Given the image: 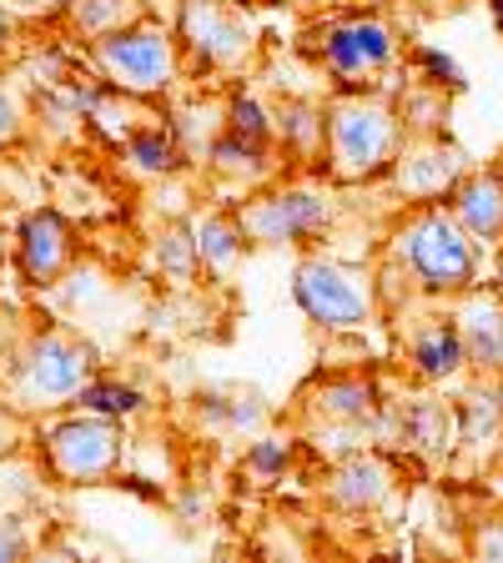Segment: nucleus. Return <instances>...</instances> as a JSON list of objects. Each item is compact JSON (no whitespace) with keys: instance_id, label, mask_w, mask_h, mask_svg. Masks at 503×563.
I'll return each mask as SVG.
<instances>
[{"instance_id":"aec40b11","label":"nucleus","mask_w":503,"mask_h":563,"mask_svg":"<svg viewBox=\"0 0 503 563\" xmlns=\"http://www.w3.org/2000/svg\"><path fill=\"white\" fill-rule=\"evenodd\" d=\"M121 162L141 176H176L192 156H187V146H182V136H176L172 117L162 111V117H146L127 141H121Z\"/></svg>"},{"instance_id":"7c9ffc66","label":"nucleus","mask_w":503,"mask_h":563,"mask_svg":"<svg viewBox=\"0 0 503 563\" xmlns=\"http://www.w3.org/2000/svg\"><path fill=\"white\" fill-rule=\"evenodd\" d=\"M31 553V539H25V528L15 518H0V563H15Z\"/></svg>"},{"instance_id":"473e14b6","label":"nucleus","mask_w":503,"mask_h":563,"mask_svg":"<svg viewBox=\"0 0 503 563\" xmlns=\"http://www.w3.org/2000/svg\"><path fill=\"white\" fill-rule=\"evenodd\" d=\"M111 483H117L121 493H131V498H146V504H162V483L141 478V473H127V468H121V473H117V478H111Z\"/></svg>"},{"instance_id":"f03ea898","label":"nucleus","mask_w":503,"mask_h":563,"mask_svg":"<svg viewBox=\"0 0 503 563\" xmlns=\"http://www.w3.org/2000/svg\"><path fill=\"white\" fill-rule=\"evenodd\" d=\"M479 257L483 246L453 222V211L444 201L408 207L387 227V262L428 302H453L469 287H479Z\"/></svg>"},{"instance_id":"2f4dec72","label":"nucleus","mask_w":503,"mask_h":563,"mask_svg":"<svg viewBox=\"0 0 503 563\" xmlns=\"http://www.w3.org/2000/svg\"><path fill=\"white\" fill-rule=\"evenodd\" d=\"M21 21H61V5L66 0H6Z\"/></svg>"},{"instance_id":"39448f33","label":"nucleus","mask_w":503,"mask_h":563,"mask_svg":"<svg viewBox=\"0 0 503 563\" xmlns=\"http://www.w3.org/2000/svg\"><path fill=\"white\" fill-rule=\"evenodd\" d=\"M35 457H41L46 478L61 483V488L111 483L127 463V422L70 408L35 428Z\"/></svg>"},{"instance_id":"6e6552de","label":"nucleus","mask_w":503,"mask_h":563,"mask_svg":"<svg viewBox=\"0 0 503 563\" xmlns=\"http://www.w3.org/2000/svg\"><path fill=\"white\" fill-rule=\"evenodd\" d=\"M172 31L197 76H242L262 51L258 25L237 0H176Z\"/></svg>"},{"instance_id":"e433bc0d","label":"nucleus","mask_w":503,"mask_h":563,"mask_svg":"<svg viewBox=\"0 0 503 563\" xmlns=\"http://www.w3.org/2000/svg\"><path fill=\"white\" fill-rule=\"evenodd\" d=\"M493 292L503 297V246H499V262H493Z\"/></svg>"},{"instance_id":"ea45409f","label":"nucleus","mask_w":503,"mask_h":563,"mask_svg":"<svg viewBox=\"0 0 503 563\" xmlns=\"http://www.w3.org/2000/svg\"><path fill=\"white\" fill-rule=\"evenodd\" d=\"M493 383H499V398H503V377H493Z\"/></svg>"},{"instance_id":"9b49d317","label":"nucleus","mask_w":503,"mask_h":563,"mask_svg":"<svg viewBox=\"0 0 503 563\" xmlns=\"http://www.w3.org/2000/svg\"><path fill=\"white\" fill-rule=\"evenodd\" d=\"M463 172L469 166H463V152L453 141H444L438 131H423V136H408V146L398 152V162H393V172L383 181L408 207H428V201H448V191L458 187Z\"/></svg>"},{"instance_id":"6ab92c4d","label":"nucleus","mask_w":503,"mask_h":563,"mask_svg":"<svg viewBox=\"0 0 503 563\" xmlns=\"http://www.w3.org/2000/svg\"><path fill=\"white\" fill-rule=\"evenodd\" d=\"M192 232H197L201 246V267H207L211 282H232L237 267L247 262V232L237 222V207H211L201 217H192Z\"/></svg>"},{"instance_id":"423d86ee","label":"nucleus","mask_w":503,"mask_h":563,"mask_svg":"<svg viewBox=\"0 0 503 563\" xmlns=\"http://www.w3.org/2000/svg\"><path fill=\"white\" fill-rule=\"evenodd\" d=\"M293 302H297V312H303L317 332H328V338H358V332H368L373 317L383 312L373 272H358L338 257H322V252H303V257H297Z\"/></svg>"},{"instance_id":"bb28decb","label":"nucleus","mask_w":503,"mask_h":563,"mask_svg":"<svg viewBox=\"0 0 503 563\" xmlns=\"http://www.w3.org/2000/svg\"><path fill=\"white\" fill-rule=\"evenodd\" d=\"M227 131L242 141H262V146H277V111L262 106L258 91H247V86H232L227 91ZM282 152V146H277Z\"/></svg>"},{"instance_id":"f704fd0d","label":"nucleus","mask_w":503,"mask_h":563,"mask_svg":"<svg viewBox=\"0 0 503 563\" xmlns=\"http://www.w3.org/2000/svg\"><path fill=\"white\" fill-rule=\"evenodd\" d=\"M15 41H21V15H15L11 5L0 0V60L15 51Z\"/></svg>"},{"instance_id":"0eeeda50","label":"nucleus","mask_w":503,"mask_h":563,"mask_svg":"<svg viewBox=\"0 0 503 563\" xmlns=\"http://www.w3.org/2000/svg\"><path fill=\"white\" fill-rule=\"evenodd\" d=\"M338 217L342 207L317 181H267L237 201V222L252 246H303L307 252L338 227Z\"/></svg>"},{"instance_id":"72a5a7b5","label":"nucleus","mask_w":503,"mask_h":563,"mask_svg":"<svg viewBox=\"0 0 503 563\" xmlns=\"http://www.w3.org/2000/svg\"><path fill=\"white\" fill-rule=\"evenodd\" d=\"M15 443H21V412H15L11 402H0V457L11 453Z\"/></svg>"},{"instance_id":"2eb2a0df","label":"nucleus","mask_w":503,"mask_h":563,"mask_svg":"<svg viewBox=\"0 0 503 563\" xmlns=\"http://www.w3.org/2000/svg\"><path fill=\"white\" fill-rule=\"evenodd\" d=\"M444 207L453 211V222L463 227L483 252H499L503 246V172L499 166H473V172H463Z\"/></svg>"},{"instance_id":"7ed1b4c3","label":"nucleus","mask_w":503,"mask_h":563,"mask_svg":"<svg viewBox=\"0 0 503 563\" xmlns=\"http://www.w3.org/2000/svg\"><path fill=\"white\" fill-rule=\"evenodd\" d=\"M101 373V352L70 328H35L11 363V408L15 412H61L81 398V387Z\"/></svg>"},{"instance_id":"5701e85b","label":"nucleus","mask_w":503,"mask_h":563,"mask_svg":"<svg viewBox=\"0 0 503 563\" xmlns=\"http://www.w3.org/2000/svg\"><path fill=\"white\" fill-rule=\"evenodd\" d=\"M152 267H156V277H162L166 287H176V292L197 287L207 267H201V246H197V232H192V222L156 227V236H152Z\"/></svg>"},{"instance_id":"c85d7f7f","label":"nucleus","mask_w":503,"mask_h":563,"mask_svg":"<svg viewBox=\"0 0 503 563\" xmlns=\"http://www.w3.org/2000/svg\"><path fill=\"white\" fill-rule=\"evenodd\" d=\"M413 66H418V81L423 86H434V91H463L469 86V76H463V66H458L448 51L438 46H413Z\"/></svg>"},{"instance_id":"4468645a","label":"nucleus","mask_w":503,"mask_h":563,"mask_svg":"<svg viewBox=\"0 0 503 563\" xmlns=\"http://www.w3.org/2000/svg\"><path fill=\"white\" fill-rule=\"evenodd\" d=\"M403 357H408V373L428 387H448L458 383L469 367V342L458 332L453 312H438V317H423L408 328V342H403Z\"/></svg>"},{"instance_id":"9d476101","label":"nucleus","mask_w":503,"mask_h":563,"mask_svg":"<svg viewBox=\"0 0 503 563\" xmlns=\"http://www.w3.org/2000/svg\"><path fill=\"white\" fill-rule=\"evenodd\" d=\"M81 257V242H76V227L61 217L56 207H35L25 211L15 222V236H11V262H15V277L35 292H46L76 267Z\"/></svg>"},{"instance_id":"20e7f679","label":"nucleus","mask_w":503,"mask_h":563,"mask_svg":"<svg viewBox=\"0 0 503 563\" xmlns=\"http://www.w3.org/2000/svg\"><path fill=\"white\" fill-rule=\"evenodd\" d=\"M86 51V66L101 76L111 91L136 96V101H166L172 86L182 81L187 56H182V41H176L172 25L141 15V21L121 25V31L91 41Z\"/></svg>"},{"instance_id":"dca6fc26","label":"nucleus","mask_w":503,"mask_h":563,"mask_svg":"<svg viewBox=\"0 0 503 563\" xmlns=\"http://www.w3.org/2000/svg\"><path fill=\"white\" fill-rule=\"evenodd\" d=\"M453 322L469 342V367L483 377H503V297L493 287H469L453 297Z\"/></svg>"},{"instance_id":"f3484780","label":"nucleus","mask_w":503,"mask_h":563,"mask_svg":"<svg viewBox=\"0 0 503 563\" xmlns=\"http://www.w3.org/2000/svg\"><path fill=\"white\" fill-rule=\"evenodd\" d=\"M277 156H282L277 146H262V141H242V136H232V131H222V136L207 146V172L247 197V191L267 187L272 176H277Z\"/></svg>"},{"instance_id":"b1692460","label":"nucleus","mask_w":503,"mask_h":563,"mask_svg":"<svg viewBox=\"0 0 503 563\" xmlns=\"http://www.w3.org/2000/svg\"><path fill=\"white\" fill-rule=\"evenodd\" d=\"M141 15H152L146 11V0H66V5H61V25H66L81 46H91V41H101V35L141 21Z\"/></svg>"},{"instance_id":"a211bd4d","label":"nucleus","mask_w":503,"mask_h":563,"mask_svg":"<svg viewBox=\"0 0 503 563\" xmlns=\"http://www.w3.org/2000/svg\"><path fill=\"white\" fill-rule=\"evenodd\" d=\"M393 428L408 448L428 457H448L458 453V408L448 398H413L393 408Z\"/></svg>"},{"instance_id":"cd10ccee","label":"nucleus","mask_w":503,"mask_h":563,"mask_svg":"<svg viewBox=\"0 0 503 563\" xmlns=\"http://www.w3.org/2000/svg\"><path fill=\"white\" fill-rule=\"evenodd\" d=\"M293 457H297L293 438L258 433L252 443H247V453H242V473H247V478H258V483H277L282 473L293 468Z\"/></svg>"},{"instance_id":"f257e3e1","label":"nucleus","mask_w":503,"mask_h":563,"mask_svg":"<svg viewBox=\"0 0 503 563\" xmlns=\"http://www.w3.org/2000/svg\"><path fill=\"white\" fill-rule=\"evenodd\" d=\"M328 111V136H322V172L332 187H373L393 172L398 152L408 146V121L393 96L378 86L358 91H332L322 101Z\"/></svg>"},{"instance_id":"c756f323","label":"nucleus","mask_w":503,"mask_h":563,"mask_svg":"<svg viewBox=\"0 0 503 563\" xmlns=\"http://www.w3.org/2000/svg\"><path fill=\"white\" fill-rule=\"evenodd\" d=\"M21 131H25V106L0 86V152H11L15 141H21Z\"/></svg>"},{"instance_id":"f8f14e48","label":"nucleus","mask_w":503,"mask_h":563,"mask_svg":"<svg viewBox=\"0 0 503 563\" xmlns=\"http://www.w3.org/2000/svg\"><path fill=\"white\" fill-rule=\"evenodd\" d=\"M303 418L307 422H352V428H383L387 402L378 393L373 373H317L303 387Z\"/></svg>"},{"instance_id":"393cba45","label":"nucleus","mask_w":503,"mask_h":563,"mask_svg":"<svg viewBox=\"0 0 503 563\" xmlns=\"http://www.w3.org/2000/svg\"><path fill=\"white\" fill-rule=\"evenodd\" d=\"M458 448H483V443H499L503 433V398H499V383H473L469 393H458Z\"/></svg>"},{"instance_id":"1a4fd4ad","label":"nucleus","mask_w":503,"mask_h":563,"mask_svg":"<svg viewBox=\"0 0 503 563\" xmlns=\"http://www.w3.org/2000/svg\"><path fill=\"white\" fill-rule=\"evenodd\" d=\"M403 41L393 21L378 11H348L317 25V66L332 76L338 91L378 86V76L398 66Z\"/></svg>"},{"instance_id":"c9c22d12","label":"nucleus","mask_w":503,"mask_h":563,"mask_svg":"<svg viewBox=\"0 0 503 563\" xmlns=\"http://www.w3.org/2000/svg\"><path fill=\"white\" fill-rule=\"evenodd\" d=\"M473 549H479L483 559H503V523H483L479 539H473Z\"/></svg>"},{"instance_id":"4be33fe9","label":"nucleus","mask_w":503,"mask_h":563,"mask_svg":"<svg viewBox=\"0 0 503 563\" xmlns=\"http://www.w3.org/2000/svg\"><path fill=\"white\" fill-rule=\"evenodd\" d=\"M197 418L217 433L258 438L267 428V402L252 387H211V393H197Z\"/></svg>"},{"instance_id":"ddd939ff","label":"nucleus","mask_w":503,"mask_h":563,"mask_svg":"<svg viewBox=\"0 0 503 563\" xmlns=\"http://www.w3.org/2000/svg\"><path fill=\"white\" fill-rule=\"evenodd\" d=\"M398 493V468L387 463L378 448H358V453H342L328 468V483H322V498L328 508L348 518H368Z\"/></svg>"},{"instance_id":"58836bf2","label":"nucleus","mask_w":503,"mask_h":563,"mask_svg":"<svg viewBox=\"0 0 503 563\" xmlns=\"http://www.w3.org/2000/svg\"><path fill=\"white\" fill-rule=\"evenodd\" d=\"M489 15H493V25L503 31V0H489Z\"/></svg>"},{"instance_id":"412c9836","label":"nucleus","mask_w":503,"mask_h":563,"mask_svg":"<svg viewBox=\"0 0 503 563\" xmlns=\"http://www.w3.org/2000/svg\"><path fill=\"white\" fill-rule=\"evenodd\" d=\"M322 136H328V111L313 96H287L277 106V146L293 162H317L322 166Z\"/></svg>"},{"instance_id":"4c0bfd02","label":"nucleus","mask_w":503,"mask_h":563,"mask_svg":"<svg viewBox=\"0 0 503 563\" xmlns=\"http://www.w3.org/2000/svg\"><path fill=\"white\" fill-rule=\"evenodd\" d=\"M237 5H247V11H272V5H282V0H237Z\"/></svg>"},{"instance_id":"a878e982","label":"nucleus","mask_w":503,"mask_h":563,"mask_svg":"<svg viewBox=\"0 0 503 563\" xmlns=\"http://www.w3.org/2000/svg\"><path fill=\"white\" fill-rule=\"evenodd\" d=\"M70 408L101 412V418H117V422H136L141 412L152 408V402H146V393H141L136 383H121V377H106V373H96L91 383L81 387V398L70 402Z\"/></svg>"}]
</instances>
